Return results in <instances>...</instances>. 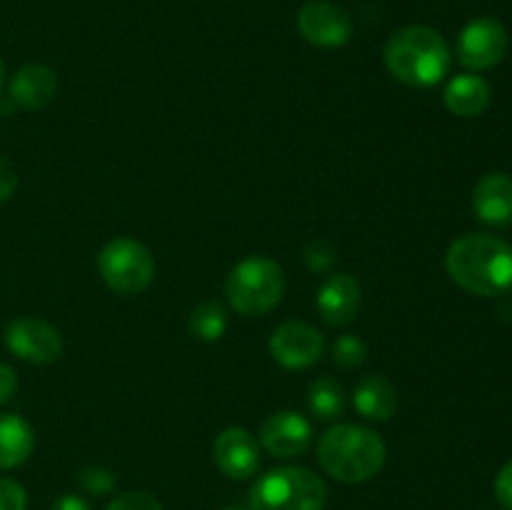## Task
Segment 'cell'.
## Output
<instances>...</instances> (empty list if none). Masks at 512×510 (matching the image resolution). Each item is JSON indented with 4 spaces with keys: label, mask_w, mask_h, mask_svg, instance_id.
I'll return each mask as SVG.
<instances>
[{
    "label": "cell",
    "mask_w": 512,
    "mask_h": 510,
    "mask_svg": "<svg viewBox=\"0 0 512 510\" xmlns=\"http://www.w3.org/2000/svg\"><path fill=\"white\" fill-rule=\"evenodd\" d=\"M490 105L488 80L475 73L455 75L445 88V108L458 118H475Z\"/></svg>",
    "instance_id": "obj_17"
},
{
    "label": "cell",
    "mask_w": 512,
    "mask_h": 510,
    "mask_svg": "<svg viewBox=\"0 0 512 510\" xmlns=\"http://www.w3.org/2000/svg\"><path fill=\"white\" fill-rule=\"evenodd\" d=\"M225 510H238V508H225Z\"/></svg>",
    "instance_id": "obj_31"
},
{
    "label": "cell",
    "mask_w": 512,
    "mask_h": 510,
    "mask_svg": "<svg viewBox=\"0 0 512 510\" xmlns=\"http://www.w3.org/2000/svg\"><path fill=\"white\" fill-rule=\"evenodd\" d=\"M0 510H28V493L18 480L0 478Z\"/></svg>",
    "instance_id": "obj_25"
},
{
    "label": "cell",
    "mask_w": 512,
    "mask_h": 510,
    "mask_svg": "<svg viewBox=\"0 0 512 510\" xmlns=\"http://www.w3.org/2000/svg\"><path fill=\"white\" fill-rule=\"evenodd\" d=\"M15 388H18V378H15V370L8 368L5 363H0V405H5L10 398H13Z\"/></svg>",
    "instance_id": "obj_28"
},
{
    "label": "cell",
    "mask_w": 512,
    "mask_h": 510,
    "mask_svg": "<svg viewBox=\"0 0 512 510\" xmlns=\"http://www.w3.org/2000/svg\"><path fill=\"white\" fill-rule=\"evenodd\" d=\"M5 345L15 358L35 365H50L63 355V335L45 320L23 315L5 328Z\"/></svg>",
    "instance_id": "obj_7"
},
{
    "label": "cell",
    "mask_w": 512,
    "mask_h": 510,
    "mask_svg": "<svg viewBox=\"0 0 512 510\" xmlns=\"http://www.w3.org/2000/svg\"><path fill=\"white\" fill-rule=\"evenodd\" d=\"M105 510H163V505H160L155 495L143 493V490H130V493H123L115 500H110Z\"/></svg>",
    "instance_id": "obj_24"
},
{
    "label": "cell",
    "mask_w": 512,
    "mask_h": 510,
    "mask_svg": "<svg viewBox=\"0 0 512 510\" xmlns=\"http://www.w3.org/2000/svg\"><path fill=\"white\" fill-rule=\"evenodd\" d=\"M78 485L88 495H108L118 485V478L113 470L103 468V465H85L78 473Z\"/></svg>",
    "instance_id": "obj_22"
},
{
    "label": "cell",
    "mask_w": 512,
    "mask_h": 510,
    "mask_svg": "<svg viewBox=\"0 0 512 510\" xmlns=\"http://www.w3.org/2000/svg\"><path fill=\"white\" fill-rule=\"evenodd\" d=\"M15 188H18V173H15L13 163L0 155V203L8 200L15 193Z\"/></svg>",
    "instance_id": "obj_27"
},
{
    "label": "cell",
    "mask_w": 512,
    "mask_h": 510,
    "mask_svg": "<svg viewBox=\"0 0 512 510\" xmlns=\"http://www.w3.org/2000/svg\"><path fill=\"white\" fill-rule=\"evenodd\" d=\"M188 330L193 338L203 340V343H215L228 330V313L218 300H203L190 313Z\"/></svg>",
    "instance_id": "obj_20"
},
{
    "label": "cell",
    "mask_w": 512,
    "mask_h": 510,
    "mask_svg": "<svg viewBox=\"0 0 512 510\" xmlns=\"http://www.w3.org/2000/svg\"><path fill=\"white\" fill-rule=\"evenodd\" d=\"M298 30L310 45L340 48L353 38V18L330 0H310L298 13Z\"/></svg>",
    "instance_id": "obj_10"
},
{
    "label": "cell",
    "mask_w": 512,
    "mask_h": 510,
    "mask_svg": "<svg viewBox=\"0 0 512 510\" xmlns=\"http://www.w3.org/2000/svg\"><path fill=\"white\" fill-rule=\"evenodd\" d=\"M53 510H93V508H90L88 500L80 498V495L65 493V495H60L58 500H55Z\"/></svg>",
    "instance_id": "obj_29"
},
{
    "label": "cell",
    "mask_w": 512,
    "mask_h": 510,
    "mask_svg": "<svg viewBox=\"0 0 512 510\" xmlns=\"http://www.w3.org/2000/svg\"><path fill=\"white\" fill-rule=\"evenodd\" d=\"M495 498L505 510H512V460L500 468L498 478H495Z\"/></svg>",
    "instance_id": "obj_26"
},
{
    "label": "cell",
    "mask_w": 512,
    "mask_h": 510,
    "mask_svg": "<svg viewBox=\"0 0 512 510\" xmlns=\"http://www.w3.org/2000/svg\"><path fill=\"white\" fill-rule=\"evenodd\" d=\"M3 85H5V68H3V60H0V95H3Z\"/></svg>",
    "instance_id": "obj_30"
},
{
    "label": "cell",
    "mask_w": 512,
    "mask_h": 510,
    "mask_svg": "<svg viewBox=\"0 0 512 510\" xmlns=\"http://www.w3.org/2000/svg\"><path fill=\"white\" fill-rule=\"evenodd\" d=\"M473 210L488 225L512 223V175L488 173L473 190Z\"/></svg>",
    "instance_id": "obj_15"
},
{
    "label": "cell",
    "mask_w": 512,
    "mask_h": 510,
    "mask_svg": "<svg viewBox=\"0 0 512 510\" xmlns=\"http://www.w3.org/2000/svg\"><path fill=\"white\" fill-rule=\"evenodd\" d=\"M388 448L375 430L340 423L325 430L318 440V463L338 483H368L383 470Z\"/></svg>",
    "instance_id": "obj_2"
},
{
    "label": "cell",
    "mask_w": 512,
    "mask_h": 510,
    "mask_svg": "<svg viewBox=\"0 0 512 510\" xmlns=\"http://www.w3.org/2000/svg\"><path fill=\"white\" fill-rule=\"evenodd\" d=\"M213 460L228 478L248 480L260 465V445L250 430L225 428L213 443Z\"/></svg>",
    "instance_id": "obj_12"
},
{
    "label": "cell",
    "mask_w": 512,
    "mask_h": 510,
    "mask_svg": "<svg viewBox=\"0 0 512 510\" xmlns=\"http://www.w3.org/2000/svg\"><path fill=\"white\" fill-rule=\"evenodd\" d=\"M270 355L288 370H305L318 363L325 353V338L315 325L305 320H288L270 335Z\"/></svg>",
    "instance_id": "obj_8"
},
{
    "label": "cell",
    "mask_w": 512,
    "mask_h": 510,
    "mask_svg": "<svg viewBox=\"0 0 512 510\" xmlns=\"http://www.w3.org/2000/svg\"><path fill=\"white\" fill-rule=\"evenodd\" d=\"M58 93V75L48 65L30 63L23 65L13 75L8 88L10 103L23 110H40L50 103Z\"/></svg>",
    "instance_id": "obj_14"
},
{
    "label": "cell",
    "mask_w": 512,
    "mask_h": 510,
    "mask_svg": "<svg viewBox=\"0 0 512 510\" xmlns=\"http://www.w3.org/2000/svg\"><path fill=\"white\" fill-rule=\"evenodd\" d=\"M445 268L463 290L495 298L512 288V245L485 233L460 235L450 243Z\"/></svg>",
    "instance_id": "obj_1"
},
{
    "label": "cell",
    "mask_w": 512,
    "mask_h": 510,
    "mask_svg": "<svg viewBox=\"0 0 512 510\" xmlns=\"http://www.w3.org/2000/svg\"><path fill=\"white\" fill-rule=\"evenodd\" d=\"M508 53V30L495 18H475L458 38V58L470 70H490Z\"/></svg>",
    "instance_id": "obj_9"
},
{
    "label": "cell",
    "mask_w": 512,
    "mask_h": 510,
    "mask_svg": "<svg viewBox=\"0 0 512 510\" xmlns=\"http://www.w3.org/2000/svg\"><path fill=\"white\" fill-rule=\"evenodd\" d=\"M100 278L113 293L140 295L155 278V258L140 240L115 238L98 253Z\"/></svg>",
    "instance_id": "obj_6"
},
{
    "label": "cell",
    "mask_w": 512,
    "mask_h": 510,
    "mask_svg": "<svg viewBox=\"0 0 512 510\" xmlns=\"http://www.w3.org/2000/svg\"><path fill=\"white\" fill-rule=\"evenodd\" d=\"M285 295L283 268L268 255H250L240 260L228 275L225 298L230 308L245 318L270 313Z\"/></svg>",
    "instance_id": "obj_5"
},
{
    "label": "cell",
    "mask_w": 512,
    "mask_h": 510,
    "mask_svg": "<svg viewBox=\"0 0 512 510\" xmlns=\"http://www.w3.org/2000/svg\"><path fill=\"white\" fill-rule=\"evenodd\" d=\"M308 408L315 415V420H338L345 410V390L335 378H318L308 388Z\"/></svg>",
    "instance_id": "obj_19"
},
{
    "label": "cell",
    "mask_w": 512,
    "mask_h": 510,
    "mask_svg": "<svg viewBox=\"0 0 512 510\" xmlns=\"http://www.w3.org/2000/svg\"><path fill=\"white\" fill-rule=\"evenodd\" d=\"M383 58L390 75L413 88L438 85L453 63L445 38L428 25H408L390 35Z\"/></svg>",
    "instance_id": "obj_3"
},
{
    "label": "cell",
    "mask_w": 512,
    "mask_h": 510,
    "mask_svg": "<svg viewBox=\"0 0 512 510\" xmlns=\"http://www.w3.org/2000/svg\"><path fill=\"white\" fill-rule=\"evenodd\" d=\"M360 283L348 273H330L315 295L320 318L330 325L353 323L360 310Z\"/></svg>",
    "instance_id": "obj_13"
},
{
    "label": "cell",
    "mask_w": 512,
    "mask_h": 510,
    "mask_svg": "<svg viewBox=\"0 0 512 510\" xmlns=\"http://www.w3.org/2000/svg\"><path fill=\"white\" fill-rule=\"evenodd\" d=\"M35 450V433L28 420L15 413H0V470L23 465Z\"/></svg>",
    "instance_id": "obj_18"
},
{
    "label": "cell",
    "mask_w": 512,
    "mask_h": 510,
    "mask_svg": "<svg viewBox=\"0 0 512 510\" xmlns=\"http://www.w3.org/2000/svg\"><path fill=\"white\" fill-rule=\"evenodd\" d=\"M368 358V345L358 338V335H340L333 343V363L345 370L360 368Z\"/></svg>",
    "instance_id": "obj_21"
},
{
    "label": "cell",
    "mask_w": 512,
    "mask_h": 510,
    "mask_svg": "<svg viewBox=\"0 0 512 510\" xmlns=\"http://www.w3.org/2000/svg\"><path fill=\"white\" fill-rule=\"evenodd\" d=\"M258 438L275 458H298L313 445V425L295 410H278L263 420Z\"/></svg>",
    "instance_id": "obj_11"
},
{
    "label": "cell",
    "mask_w": 512,
    "mask_h": 510,
    "mask_svg": "<svg viewBox=\"0 0 512 510\" xmlns=\"http://www.w3.org/2000/svg\"><path fill=\"white\" fill-rule=\"evenodd\" d=\"M353 405L365 420L385 423L398 410V393L385 375H368L355 385Z\"/></svg>",
    "instance_id": "obj_16"
},
{
    "label": "cell",
    "mask_w": 512,
    "mask_h": 510,
    "mask_svg": "<svg viewBox=\"0 0 512 510\" xmlns=\"http://www.w3.org/2000/svg\"><path fill=\"white\" fill-rule=\"evenodd\" d=\"M248 500L250 510H323L328 488L315 470L283 465L260 475Z\"/></svg>",
    "instance_id": "obj_4"
},
{
    "label": "cell",
    "mask_w": 512,
    "mask_h": 510,
    "mask_svg": "<svg viewBox=\"0 0 512 510\" xmlns=\"http://www.w3.org/2000/svg\"><path fill=\"white\" fill-rule=\"evenodd\" d=\"M303 258L310 273H330V268L335 265V248L328 240H315L305 248Z\"/></svg>",
    "instance_id": "obj_23"
}]
</instances>
